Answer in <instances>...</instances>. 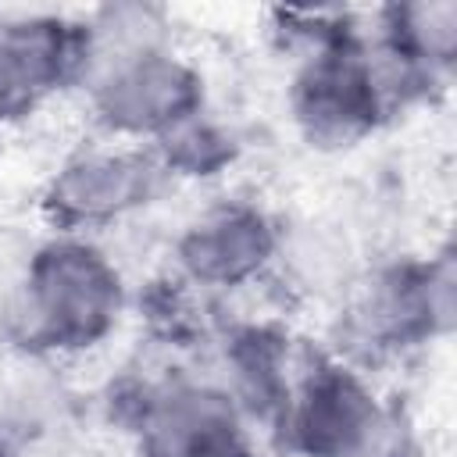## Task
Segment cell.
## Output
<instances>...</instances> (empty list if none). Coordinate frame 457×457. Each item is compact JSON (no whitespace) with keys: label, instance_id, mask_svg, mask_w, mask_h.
Returning a JSON list of instances; mask_svg holds the SVG:
<instances>
[{"label":"cell","instance_id":"52a82bcc","mask_svg":"<svg viewBox=\"0 0 457 457\" xmlns=\"http://www.w3.org/2000/svg\"><path fill=\"white\" fill-rule=\"evenodd\" d=\"M271 250L268 225L257 211L218 207L182 243L186 268L204 282H239L264 264Z\"/></svg>","mask_w":457,"mask_h":457},{"label":"cell","instance_id":"5b68a950","mask_svg":"<svg viewBox=\"0 0 457 457\" xmlns=\"http://www.w3.org/2000/svg\"><path fill=\"white\" fill-rule=\"evenodd\" d=\"M146 457H250L243 428L221 393L171 389L143 414Z\"/></svg>","mask_w":457,"mask_h":457},{"label":"cell","instance_id":"7a4b0ae2","mask_svg":"<svg viewBox=\"0 0 457 457\" xmlns=\"http://www.w3.org/2000/svg\"><path fill=\"white\" fill-rule=\"evenodd\" d=\"M96 111L111 129L168 136L200 114V79L161 46L132 54L104 68L96 82Z\"/></svg>","mask_w":457,"mask_h":457},{"label":"cell","instance_id":"3957f363","mask_svg":"<svg viewBox=\"0 0 457 457\" xmlns=\"http://www.w3.org/2000/svg\"><path fill=\"white\" fill-rule=\"evenodd\" d=\"M89 68V25L64 18L0 21V118L36 107Z\"/></svg>","mask_w":457,"mask_h":457},{"label":"cell","instance_id":"ba28073f","mask_svg":"<svg viewBox=\"0 0 457 457\" xmlns=\"http://www.w3.org/2000/svg\"><path fill=\"white\" fill-rule=\"evenodd\" d=\"M382 46H389L400 61L432 79L436 68L453 61L457 46V4H403L389 7L382 21Z\"/></svg>","mask_w":457,"mask_h":457},{"label":"cell","instance_id":"6da1fadb","mask_svg":"<svg viewBox=\"0 0 457 457\" xmlns=\"http://www.w3.org/2000/svg\"><path fill=\"white\" fill-rule=\"evenodd\" d=\"M118 314V275L79 243L46 246L29 275L25 336L43 346H89Z\"/></svg>","mask_w":457,"mask_h":457},{"label":"cell","instance_id":"8992f818","mask_svg":"<svg viewBox=\"0 0 457 457\" xmlns=\"http://www.w3.org/2000/svg\"><path fill=\"white\" fill-rule=\"evenodd\" d=\"M157 168L143 154H89L71 161L46 196L61 225H93L146 204Z\"/></svg>","mask_w":457,"mask_h":457},{"label":"cell","instance_id":"277c9868","mask_svg":"<svg viewBox=\"0 0 457 457\" xmlns=\"http://www.w3.org/2000/svg\"><path fill=\"white\" fill-rule=\"evenodd\" d=\"M289 428L311 457H361L375 443L371 396L339 368H318L293 400Z\"/></svg>","mask_w":457,"mask_h":457}]
</instances>
